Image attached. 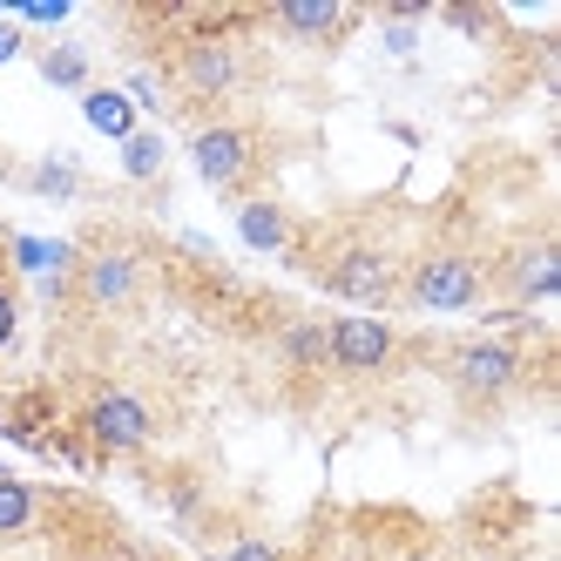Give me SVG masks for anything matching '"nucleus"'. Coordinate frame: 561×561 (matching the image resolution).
I'll list each match as a JSON object with an SVG mask.
<instances>
[{
	"label": "nucleus",
	"instance_id": "obj_1",
	"mask_svg": "<svg viewBox=\"0 0 561 561\" xmlns=\"http://www.w3.org/2000/svg\"><path fill=\"white\" fill-rule=\"evenodd\" d=\"M399 298L413 311H439V318L473 311L488 298V257L467 244H426L413 264H399Z\"/></svg>",
	"mask_w": 561,
	"mask_h": 561
},
{
	"label": "nucleus",
	"instance_id": "obj_2",
	"mask_svg": "<svg viewBox=\"0 0 561 561\" xmlns=\"http://www.w3.org/2000/svg\"><path fill=\"white\" fill-rule=\"evenodd\" d=\"M264 163H271V142H264V129L257 123H237V115H210V123H196V136H190V170L204 176L217 196H251V183L264 176Z\"/></svg>",
	"mask_w": 561,
	"mask_h": 561
},
{
	"label": "nucleus",
	"instance_id": "obj_3",
	"mask_svg": "<svg viewBox=\"0 0 561 561\" xmlns=\"http://www.w3.org/2000/svg\"><path fill=\"white\" fill-rule=\"evenodd\" d=\"M244 82H251L244 42H230V34H183L176 55H170V82L163 89H176L196 108H224V102H237Z\"/></svg>",
	"mask_w": 561,
	"mask_h": 561
},
{
	"label": "nucleus",
	"instance_id": "obj_4",
	"mask_svg": "<svg viewBox=\"0 0 561 561\" xmlns=\"http://www.w3.org/2000/svg\"><path fill=\"white\" fill-rule=\"evenodd\" d=\"M520 379H528V352L507 345V339H488V332H473L447 358V386H454V399L467 413H501L520 392Z\"/></svg>",
	"mask_w": 561,
	"mask_h": 561
},
{
	"label": "nucleus",
	"instance_id": "obj_5",
	"mask_svg": "<svg viewBox=\"0 0 561 561\" xmlns=\"http://www.w3.org/2000/svg\"><path fill=\"white\" fill-rule=\"evenodd\" d=\"M75 433H82L102 460H136L156 439V413L136 386H95L82 399V413H75Z\"/></svg>",
	"mask_w": 561,
	"mask_h": 561
},
{
	"label": "nucleus",
	"instance_id": "obj_6",
	"mask_svg": "<svg viewBox=\"0 0 561 561\" xmlns=\"http://www.w3.org/2000/svg\"><path fill=\"white\" fill-rule=\"evenodd\" d=\"M318 291H332L345 305H392L399 298V257L373 237H339V244L311 264Z\"/></svg>",
	"mask_w": 561,
	"mask_h": 561
},
{
	"label": "nucleus",
	"instance_id": "obj_7",
	"mask_svg": "<svg viewBox=\"0 0 561 561\" xmlns=\"http://www.w3.org/2000/svg\"><path fill=\"white\" fill-rule=\"evenodd\" d=\"M399 358V325H386L379 311H345L325 318V366L345 379H379Z\"/></svg>",
	"mask_w": 561,
	"mask_h": 561
},
{
	"label": "nucleus",
	"instance_id": "obj_8",
	"mask_svg": "<svg viewBox=\"0 0 561 561\" xmlns=\"http://www.w3.org/2000/svg\"><path fill=\"white\" fill-rule=\"evenodd\" d=\"M149 285V257L136 244H95L75 257V291L89 311H129Z\"/></svg>",
	"mask_w": 561,
	"mask_h": 561
},
{
	"label": "nucleus",
	"instance_id": "obj_9",
	"mask_svg": "<svg viewBox=\"0 0 561 561\" xmlns=\"http://www.w3.org/2000/svg\"><path fill=\"white\" fill-rule=\"evenodd\" d=\"M488 285H501L514 298V311H535L561 291V251H554V237H528L520 251H507L494 271H488Z\"/></svg>",
	"mask_w": 561,
	"mask_h": 561
},
{
	"label": "nucleus",
	"instance_id": "obj_10",
	"mask_svg": "<svg viewBox=\"0 0 561 561\" xmlns=\"http://www.w3.org/2000/svg\"><path fill=\"white\" fill-rule=\"evenodd\" d=\"M237 237H244L251 251H291L298 244V217L277 204V196H237Z\"/></svg>",
	"mask_w": 561,
	"mask_h": 561
},
{
	"label": "nucleus",
	"instance_id": "obj_11",
	"mask_svg": "<svg viewBox=\"0 0 561 561\" xmlns=\"http://www.w3.org/2000/svg\"><path fill=\"white\" fill-rule=\"evenodd\" d=\"M358 14H345L339 0H285V8H271V27L291 34V42H339L352 34Z\"/></svg>",
	"mask_w": 561,
	"mask_h": 561
},
{
	"label": "nucleus",
	"instance_id": "obj_12",
	"mask_svg": "<svg viewBox=\"0 0 561 561\" xmlns=\"http://www.w3.org/2000/svg\"><path fill=\"white\" fill-rule=\"evenodd\" d=\"M277 366H285V373H298V379H311V373H332V366H325V318H305V311H291L285 325H277Z\"/></svg>",
	"mask_w": 561,
	"mask_h": 561
},
{
	"label": "nucleus",
	"instance_id": "obj_13",
	"mask_svg": "<svg viewBox=\"0 0 561 561\" xmlns=\"http://www.w3.org/2000/svg\"><path fill=\"white\" fill-rule=\"evenodd\" d=\"M82 115H89L95 136H115V142H129V136L142 129V115H136V102H129L123 89H89V95H82Z\"/></svg>",
	"mask_w": 561,
	"mask_h": 561
},
{
	"label": "nucleus",
	"instance_id": "obj_14",
	"mask_svg": "<svg viewBox=\"0 0 561 561\" xmlns=\"http://www.w3.org/2000/svg\"><path fill=\"white\" fill-rule=\"evenodd\" d=\"M34 196H48V204H75V196L89 190V176H82V163L75 156H42V163H27V176H21Z\"/></svg>",
	"mask_w": 561,
	"mask_h": 561
},
{
	"label": "nucleus",
	"instance_id": "obj_15",
	"mask_svg": "<svg viewBox=\"0 0 561 561\" xmlns=\"http://www.w3.org/2000/svg\"><path fill=\"white\" fill-rule=\"evenodd\" d=\"M34 68H42V82H48V89H68V95H89V89H95L89 55H82V48H68V42L42 48V55H34Z\"/></svg>",
	"mask_w": 561,
	"mask_h": 561
},
{
	"label": "nucleus",
	"instance_id": "obj_16",
	"mask_svg": "<svg viewBox=\"0 0 561 561\" xmlns=\"http://www.w3.org/2000/svg\"><path fill=\"white\" fill-rule=\"evenodd\" d=\"M34 520H42V494H34L27 480H14V473H0V541H14V535H27Z\"/></svg>",
	"mask_w": 561,
	"mask_h": 561
},
{
	"label": "nucleus",
	"instance_id": "obj_17",
	"mask_svg": "<svg viewBox=\"0 0 561 561\" xmlns=\"http://www.w3.org/2000/svg\"><path fill=\"white\" fill-rule=\"evenodd\" d=\"M163 163H170V142L156 136V129H136L123 142V176L129 183H156V176H163Z\"/></svg>",
	"mask_w": 561,
	"mask_h": 561
},
{
	"label": "nucleus",
	"instance_id": "obj_18",
	"mask_svg": "<svg viewBox=\"0 0 561 561\" xmlns=\"http://www.w3.org/2000/svg\"><path fill=\"white\" fill-rule=\"evenodd\" d=\"M224 561H285V548H277L271 535H230Z\"/></svg>",
	"mask_w": 561,
	"mask_h": 561
},
{
	"label": "nucleus",
	"instance_id": "obj_19",
	"mask_svg": "<svg viewBox=\"0 0 561 561\" xmlns=\"http://www.w3.org/2000/svg\"><path fill=\"white\" fill-rule=\"evenodd\" d=\"M21 339V291H14V277H0V352H14Z\"/></svg>",
	"mask_w": 561,
	"mask_h": 561
},
{
	"label": "nucleus",
	"instance_id": "obj_20",
	"mask_svg": "<svg viewBox=\"0 0 561 561\" xmlns=\"http://www.w3.org/2000/svg\"><path fill=\"white\" fill-rule=\"evenodd\" d=\"M439 21L460 27V34H494V14L488 8H439Z\"/></svg>",
	"mask_w": 561,
	"mask_h": 561
},
{
	"label": "nucleus",
	"instance_id": "obj_21",
	"mask_svg": "<svg viewBox=\"0 0 561 561\" xmlns=\"http://www.w3.org/2000/svg\"><path fill=\"white\" fill-rule=\"evenodd\" d=\"M386 48H392V55H413V27L392 21V27H386Z\"/></svg>",
	"mask_w": 561,
	"mask_h": 561
},
{
	"label": "nucleus",
	"instance_id": "obj_22",
	"mask_svg": "<svg viewBox=\"0 0 561 561\" xmlns=\"http://www.w3.org/2000/svg\"><path fill=\"white\" fill-rule=\"evenodd\" d=\"M21 55V27H0V61H14Z\"/></svg>",
	"mask_w": 561,
	"mask_h": 561
}]
</instances>
